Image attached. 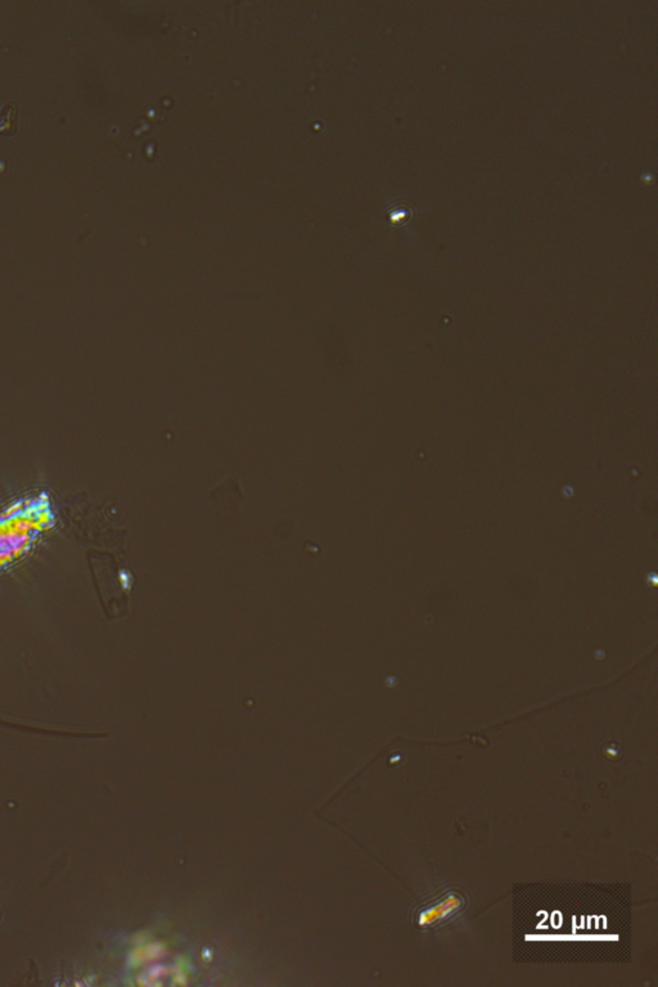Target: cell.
Segmentation results:
<instances>
[{
	"instance_id": "cell-2",
	"label": "cell",
	"mask_w": 658,
	"mask_h": 987,
	"mask_svg": "<svg viewBox=\"0 0 658 987\" xmlns=\"http://www.w3.org/2000/svg\"><path fill=\"white\" fill-rule=\"evenodd\" d=\"M20 105L17 100H8L0 108V136L11 138L18 133Z\"/></svg>"
},
{
	"instance_id": "cell-1",
	"label": "cell",
	"mask_w": 658,
	"mask_h": 987,
	"mask_svg": "<svg viewBox=\"0 0 658 987\" xmlns=\"http://www.w3.org/2000/svg\"><path fill=\"white\" fill-rule=\"evenodd\" d=\"M467 898L458 889H443L423 901L416 910V924L421 930H434L451 922L466 908Z\"/></svg>"
}]
</instances>
